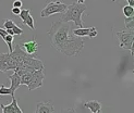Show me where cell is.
<instances>
[{"instance_id": "10", "label": "cell", "mask_w": 134, "mask_h": 113, "mask_svg": "<svg viewBox=\"0 0 134 113\" xmlns=\"http://www.w3.org/2000/svg\"><path fill=\"white\" fill-rule=\"evenodd\" d=\"M55 112V108L51 101H41L36 103V109L34 113H53Z\"/></svg>"}, {"instance_id": "23", "label": "cell", "mask_w": 134, "mask_h": 113, "mask_svg": "<svg viewBox=\"0 0 134 113\" xmlns=\"http://www.w3.org/2000/svg\"><path fill=\"white\" fill-rule=\"evenodd\" d=\"M23 5V2L21 1V0H15V1H13V8H19L21 9Z\"/></svg>"}, {"instance_id": "20", "label": "cell", "mask_w": 134, "mask_h": 113, "mask_svg": "<svg viewBox=\"0 0 134 113\" xmlns=\"http://www.w3.org/2000/svg\"><path fill=\"white\" fill-rule=\"evenodd\" d=\"M14 25H15V23L13 22L12 20L7 19L5 21H4V23H3V28H4V29H12Z\"/></svg>"}, {"instance_id": "14", "label": "cell", "mask_w": 134, "mask_h": 113, "mask_svg": "<svg viewBox=\"0 0 134 113\" xmlns=\"http://www.w3.org/2000/svg\"><path fill=\"white\" fill-rule=\"evenodd\" d=\"M23 24H25V25H27L29 27L31 28V29H33L34 31L36 27H35V23H34V19H33V16L30 14L29 16H27V19L25 20V21L23 22Z\"/></svg>"}, {"instance_id": "32", "label": "cell", "mask_w": 134, "mask_h": 113, "mask_svg": "<svg viewBox=\"0 0 134 113\" xmlns=\"http://www.w3.org/2000/svg\"><path fill=\"white\" fill-rule=\"evenodd\" d=\"M91 113H100V112H91Z\"/></svg>"}, {"instance_id": "29", "label": "cell", "mask_w": 134, "mask_h": 113, "mask_svg": "<svg viewBox=\"0 0 134 113\" xmlns=\"http://www.w3.org/2000/svg\"><path fill=\"white\" fill-rule=\"evenodd\" d=\"M128 1V5H131L134 8V0H126Z\"/></svg>"}, {"instance_id": "2", "label": "cell", "mask_w": 134, "mask_h": 113, "mask_svg": "<svg viewBox=\"0 0 134 113\" xmlns=\"http://www.w3.org/2000/svg\"><path fill=\"white\" fill-rule=\"evenodd\" d=\"M86 4L85 3H79L73 2L68 5L65 12L61 14V20L60 21L63 23L73 22L77 26V28H83V21H82V14L86 11Z\"/></svg>"}, {"instance_id": "9", "label": "cell", "mask_w": 134, "mask_h": 113, "mask_svg": "<svg viewBox=\"0 0 134 113\" xmlns=\"http://www.w3.org/2000/svg\"><path fill=\"white\" fill-rule=\"evenodd\" d=\"M27 56H29V55L26 53L25 51L22 50V48H21V46H20V44L15 45L14 50H13L12 52H10V57H11L13 60H14V61H16V62L19 63V65L23 62L24 58H25V57H27Z\"/></svg>"}, {"instance_id": "12", "label": "cell", "mask_w": 134, "mask_h": 113, "mask_svg": "<svg viewBox=\"0 0 134 113\" xmlns=\"http://www.w3.org/2000/svg\"><path fill=\"white\" fill-rule=\"evenodd\" d=\"M10 78V82H11V86H10V89L12 91V97H14V92L15 90L20 87V85H21V76H19L16 73L14 72L13 74H11L9 76Z\"/></svg>"}, {"instance_id": "30", "label": "cell", "mask_w": 134, "mask_h": 113, "mask_svg": "<svg viewBox=\"0 0 134 113\" xmlns=\"http://www.w3.org/2000/svg\"><path fill=\"white\" fill-rule=\"evenodd\" d=\"M5 31H7V33H8V35H12V36L14 35V33H13L12 29H5Z\"/></svg>"}, {"instance_id": "22", "label": "cell", "mask_w": 134, "mask_h": 113, "mask_svg": "<svg viewBox=\"0 0 134 113\" xmlns=\"http://www.w3.org/2000/svg\"><path fill=\"white\" fill-rule=\"evenodd\" d=\"M12 31H13V33H14V35H18V36H21L22 34H23V29L20 27V26H18L16 24L13 26V28H12Z\"/></svg>"}, {"instance_id": "33", "label": "cell", "mask_w": 134, "mask_h": 113, "mask_svg": "<svg viewBox=\"0 0 134 113\" xmlns=\"http://www.w3.org/2000/svg\"><path fill=\"white\" fill-rule=\"evenodd\" d=\"M111 1H112V2H115V1H117V0H111Z\"/></svg>"}, {"instance_id": "5", "label": "cell", "mask_w": 134, "mask_h": 113, "mask_svg": "<svg viewBox=\"0 0 134 113\" xmlns=\"http://www.w3.org/2000/svg\"><path fill=\"white\" fill-rule=\"evenodd\" d=\"M44 79H45V73H44L43 70H38V71L33 72L32 79H31L30 84L27 85L29 90L32 91V90H35L39 87H42Z\"/></svg>"}, {"instance_id": "6", "label": "cell", "mask_w": 134, "mask_h": 113, "mask_svg": "<svg viewBox=\"0 0 134 113\" xmlns=\"http://www.w3.org/2000/svg\"><path fill=\"white\" fill-rule=\"evenodd\" d=\"M22 63L30 66V68H32L33 70H35V71H38V70H43L44 71V63H43L42 60L36 59V58H34L31 55H29L27 57H25Z\"/></svg>"}, {"instance_id": "21", "label": "cell", "mask_w": 134, "mask_h": 113, "mask_svg": "<svg viewBox=\"0 0 134 113\" xmlns=\"http://www.w3.org/2000/svg\"><path fill=\"white\" fill-rule=\"evenodd\" d=\"M31 14V9H26V10H21V13H20V17H21L22 20V23L25 21L26 19H27V16Z\"/></svg>"}, {"instance_id": "19", "label": "cell", "mask_w": 134, "mask_h": 113, "mask_svg": "<svg viewBox=\"0 0 134 113\" xmlns=\"http://www.w3.org/2000/svg\"><path fill=\"white\" fill-rule=\"evenodd\" d=\"M1 95H10L12 97V91L10 89V87H5L4 85H0V96Z\"/></svg>"}, {"instance_id": "15", "label": "cell", "mask_w": 134, "mask_h": 113, "mask_svg": "<svg viewBox=\"0 0 134 113\" xmlns=\"http://www.w3.org/2000/svg\"><path fill=\"white\" fill-rule=\"evenodd\" d=\"M5 59H7V53H0V71L1 72H7Z\"/></svg>"}, {"instance_id": "7", "label": "cell", "mask_w": 134, "mask_h": 113, "mask_svg": "<svg viewBox=\"0 0 134 113\" xmlns=\"http://www.w3.org/2000/svg\"><path fill=\"white\" fill-rule=\"evenodd\" d=\"M97 29L95 27H90V28H76L73 31V35L76 36V37H85L87 36L91 39L95 38L97 36Z\"/></svg>"}, {"instance_id": "28", "label": "cell", "mask_w": 134, "mask_h": 113, "mask_svg": "<svg viewBox=\"0 0 134 113\" xmlns=\"http://www.w3.org/2000/svg\"><path fill=\"white\" fill-rule=\"evenodd\" d=\"M130 51H131V56H132V58H134V41H133V44H132V46H131Z\"/></svg>"}, {"instance_id": "17", "label": "cell", "mask_w": 134, "mask_h": 113, "mask_svg": "<svg viewBox=\"0 0 134 113\" xmlns=\"http://www.w3.org/2000/svg\"><path fill=\"white\" fill-rule=\"evenodd\" d=\"M133 12H134V8L131 5H125L123 7V14L125 17H130L132 14H133Z\"/></svg>"}, {"instance_id": "24", "label": "cell", "mask_w": 134, "mask_h": 113, "mask_svg": "<svg viewBox=\"0 0 134 113\" xmlns=\"http://www.w3.org/2000/svg\"><path fill=\"white\" fill-rule=\"evenodd\" d=\"M60 113H77L74 108H68V109H62Z\"/></svg>"}, {"instance_id": "4", "label": "cell", "mask_w": 134, "mask_h": 113, "mask_svg": "<svg viewBox=\"0 0 134 113\" xmlns=\"http://www.w3.org/2000/svg\"><path fill=\"white\" fill-rule=\"evenodd\" d=\"M68 5L61 1H53V2H47L46 7L41 12V17H47L56 13H63L65 12Z\"/></svg>"}, {"instance_id": "11", "label": "cell", "mask_w": 134, "mask_h": 113, "mask_svg": "<svg viewBox=\"0 0 134 113\" xmlns=\"http://www.w3.org/2000/svg\"><path fill=\"white\" fill-rule=\"evenodd\" d=\"M20 46H21V47H23V48L25 49V52H26V53H27V55H31V56H33L34 53H36V51H37L38 48H39V44H37L36 39H33V40H31V41L23 43V44H21Z\"/></svg>"}, {"instance_id": "25", "label": "cell", "mask_w": 134, "mask_h": 113, "mask_svg": "<svg viewBox=\"0 0 134 113\" xmlns=\"http://www.w3.org/2000/svg\"><path fill=\"white\" fill-rule=\"evenodd\" d=\"M8 35V33H7V31L4 29V28H2V27H0V37H1L3 40H4V38H5V36Z\"/></svg>"}, {"instance_id": "26", "label": "cell", "mask_w": 134, "mask_h": 113, "mask_svg": "<svg viewBox=\"0 0 134 113\" xmlns=\"http://www.w3.org/2000/svg\"><path fill=\"white\" fill-rule=\"evenodd\" d=\"M21 10H22V9H19V8H12V9H11V12H12L14 15H20V13H21Z\"/></svg>"}, {"instance_id": "3", "label": "cell", "mask_w": 134, "mask_h": 113, "mask_svg": "<svg viewBox=\"0 0 134 113\" xmlns=\"http://www.w3.org/2000/svg\"><path fill=\"white\" fill-rule=\"evenodd\" d=\"M115 35L118 39L119 43V47L125 49V50H130L131 46L134 41V28L133 29H128V31H119L115 33Z\"/></svg>"}, {"instance_id": "8", "label": "cell", "mask_w": 134, "mask_h": 113, "mask_svg": "<svg viewBox=\"0 0 134 113\" xmlns=\"http://www.w3.org/2000/svg\"><path fill=\"white\" fill-rule=\"evenodd\" d=\"M0 108L2 110V113H23V111L19 107L15 97H12V101L10 104H0Z\"/></svg>"}, {"instance_id": "1", "label": "cell", "mask_w": 134, "mask_h": 113, "mask_svg": "<svg viewBox=\"0 0 134 113\" xmlns=\"http://www.w3.org/2000/svg\"><path fill=\"white\" fill-rule=\"evenodd\" d=\"M70 26L61 21L53 22L51 28L48 32L51 46L57 51L68 57H77L84 47V40L82 37L71 36Z\"/></svg>"}, {"instance_id": "27", "label": "cell", "mask_w": 134, "mask_h": 113, "mask_svg": "<svg viewBox=\"0 0 134 113\" xmlns=\"http://www.w3.org/2000/svg\"><path fill=\"white\" fill-rule=\"evenodd\" d=\"M125 27L128 28V29H133L134 28V20H132V21L129 22V23H126L125 24Z\"/></svg>"}, {"instance_id": "18", "label": "cell", "mask_w": 134, "mask_h": 113, "mask_svg": "<svg viewBox=\"0 0 134 113\" xmlns=\"http://www.w3.org/2000/svg\"><path fill=\"white\" fill-rule=\"evenodd\" d=\"M4 41H5L7 45H8V47H9V53H10V52L13 51V47H12V44H13V36H12V35H7L5 38H4Z\"/></svg>"}, {"instance_id": "16", "label": "cell", "mask_w": 134, "mask_h": 113, "mask_svg": "<svg viewBox=\"0 0 134 113\" xmlns=\"http://www.w3.org/2000/svg\"><path fill=\"white\" fill-rule=\"evenodd\" d=\"M32 74L33 73H27V74H24L23 76H21V85H26L27 86L32 79Z\"/></svg>"}, {"instance_id": "13", "label": "cell", "mask_w": 134, "mask_h": 113, "mask_svg": "<svg viewBox=\"0 0 134 113\" xmlns=\"http://www.w3.org/2000/svg\"><path fill=\"white\" fill-rule=\"evenodd\" d=\"M85 108H87L91 110V112H100L102 111V103L97 100H91V101H86L83 103Z\"/></svg>"}, {"instance_id": "31", "label": "cell", "mask_w": 134, "mask_h": 113, "mask_svg": "<svg viewBox=\"0 0 134 113\" xmlns=\"http://www.w3.org/2000/svg\"><path fill=\"white\" fill-rule=\"evenodd\" d=\"M77 2H79V3H84V0H79Z\"/></svg>"}]
</instances>
